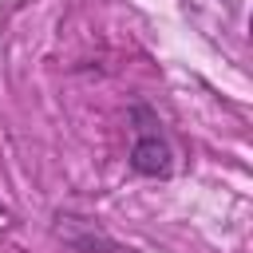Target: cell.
<instances>
[{
	"label": "cell",
	"mask_w": 253,
	"mask_h": 253,
	"mask_svg": "<svg viewBox=\"0 0 253 253\" xmlns=\"http://www.w3.org/2000/svg\"><path fill=\"white\" fill-rule=\"evenodd\" d=\"M134 119H138V134H134V146H130V170L146 174V178H166L174 170V154H170V142L158 130V119L146 107H134Z\"/></svg>",
	"instance_id": "6da1fadb"
},
{
	"label": "cell",
	"mask_w": 253,
	"mask_h": 253,
	"mask_svg": "<svg viewBox=\"0 0 253 253\" xmlns=\"http://www.w3.org/2000/svg\"><path fill=\"white\" fill-rule=\"evenodd\" d=\"M221 4H225L229 12H237V4H241V0H221Z\"/></svg>",
	"instance_id": "7a4b0ae2"
},
{
	"label": "cell",
	"mask_w": 253,
	"mask_h": 253,
	"mask_svg": "<svg viewBox=\"0 0 253 253\" xmlns=\"http://www.w3.org/2000/svg\"><path fill=\"white\" fill-rule=\"evenodd\" d=\"M0 210H4V206H0Z\"/></svg>",
	"instance_id": "3957f363"
}]
</instances>
